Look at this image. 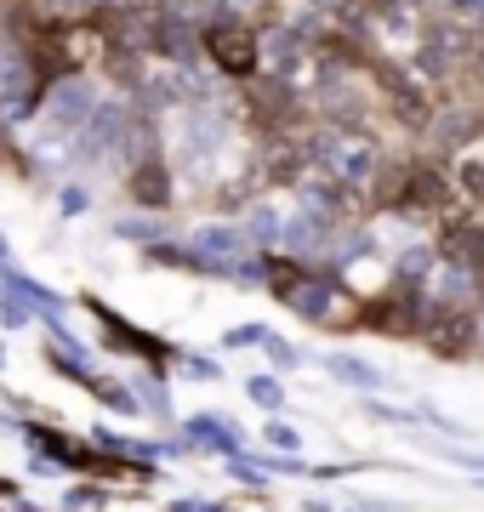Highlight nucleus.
Masks as SVG:
<instances>
[{"mask_svg": "<svg viewBox=\"0 0 484 512\" xmlns=\"http://www.w3.org/2000/svg\"><path fill=\"white\" fill-rule=\"evenodd\" d=\"M308 171H319L325 183H336L342 194L376 183L382 171V148L365 126H336V120H308Z\"/></svg>", "mask_w": 484, "mask_h": 512, "instance_id": "obj_1", "label": "nucleus"}, {"mask_svg": "<svg viewBox=\"0 0 484 512\" xmlns=\"http://www.w3.org/2000/svg\"><path fill=\"white\" fill-rule=\"evenodd\" d=\"M200 52L211 57V69L228 80H251L262 69V23H251L245 12H223V18L200 23Z\"/></svg>", "mask_w": 484, "mask_h": 512, "instance_id": "obj_2", "label": "nucleus"}, {"mask_svg": "<svg viewBox=\"0 0 484 512\" xmlns=\"http://www.w3.org/2000/svg\"><path fill=\"white\" fill-rule=\"evenodd\" d=\"M92 103H97V86L86 80V74H57L52 86H46V97H40V143H52V148H63L69 154V143H75V131H80V120L92 114Z\"/></svg>", "mask_w": 484, "mask_h": 512, "instance_id": "obj_3", "label": "nucleus"}, {"mask_svg": "<svg viewBox=\"0 0 484 512\" xmlns=\"http://www.w3.org/2000/svg\"><path fill=\"white\" fill-rule=\"evenodd\" d=\"M46 86H52V80L35 69V57L23 52V46H6V52H0V120H6V126L35 120Z\"/></svg>", "mask_w": 484, "mask_h": 512, "instance_id": "obj_4", "label": "nucleus"}, {"mask_svg": "<svg viewBox=\"0 0 484 512\" xmlns=\"http://www.w3.org/2000/svg\"><path fill=\"white\" fill-rule=\"evenodd\" d=\"M416 336H422L428 353H439V359H467L473 342H479V313L462 308V302H433L428 296V319H422Z\"/></svg>", "mask_w": 484, "mask_h": 512, "instance_id": "obj_5", "label": "nucleus"}, {"mask_svg": "<svg viewBox=\"0 0 484 512\" xmlns=\"http://www.w3.org/2000/svg\"><path fill=\"white\" fill-rule=\"evenodd\" d=\"M422 319H428V291L416 285H393L388 296L359 308V330H382V336H416Z\"/></svg>", "mask_w": 484, "mask_h": 512, "instance_id": "obj_6", "label": "nucleus"}, {"mask_svg": "<svg viewBox=\"0 0 484 512\" xmlns=\"http://www.w3.org/2000/svg\"><path fill=\"white\" fill-rule=\"evenodd\" d=\"M183 251L194 256V268H205V274H234L245 256H251V234L234 228V222H205V228L188 234Z\"/></svg>", "mask_w": 484, "mask_h": 512, "instance_id": "obj_7", "label": "nucleus"}, {"mask_svg": "<svg viewBox=\"0 0 484 512\" xmlns=\"http://www.w3.org/2000/svg\"><path fill=\"white\" fill-rule=\"evenodd\" d=\"M86 308H92V319H97V330H103V348L109 353H126V359H143V365H166L171 359V348L160 342V336H149V330H137L131 319H120L109 302L86 296Z\"/></svg>", "mask_w": 484, "mask_h": 512, "instance_id": "obj_8", "label": "nucleus"}, {"mask_svg": "<svg viewBox=\"0 0 484 512\" xmlns=\"http://www.w3.org/2000/svg\"><path fill=\"white\" fill-rule=\"evenodd\" d=\"M126 188H131V200H137V205H149V211H166V205H171V165L149 148L143 160H131Z\"/></svg>", "mask_w": 484, "mask_h": 512, "instance_id": "obj_9", "label": "nucleus"}, {"mask_svg": "<svg viewBox=\"0 0 484 512\" xmlns=\"http://www.w3.org/2000/svg\"><path fill=\"white\" fill-rule=\"evenodd\" d=\"M450 194H462V205H484V154H450Z\"/></svg>", "mask_w": 484, "mask_h": 512, "instance_id": "obj_10", "label": "nucleus"}, {"mask_svg": "<svg viewBox=\"0 0 484 512\" xmlns=\"http://www.w3.org/2000/svg\"><path fill=\"white\" fill-rule=\"evenodd\" d=\"M245 217H251V222H240V228H245L251 239H257V245H280V222H285V217H274L268 205H251Z\"/></svg>", "mask_w": 484, "mask_h": 512, "instance_id": "obj_11", "label": "nucleus"}, {"mask_svg": "<svg viewBox=\"0 0 484 512\" xmlns=\"http://www.w3.org/2000/svg\"><path fill=\"white\" fill-rule=\"evenodd\" d=\"M188 439H211L217 450H240V427H223V421H188Z\"/></svg>", "mask_w": 484, "mask_h": 512, "instance_id": "obj_12", "label": "nucleus"}, {"mask_svg": "<svg viewBox=\"0 0 484 512\" xmlns=\"http://www.w3.org/2000/svg\"><path fill=\"white\" fill-rule=\"evenodd\" d=\"M445 12L456 23H467L473 35H484V0H445Z\"/></svg>", "mask_w": 484, "mask_h": 512, "instance_id": "obj_13", "label": "nucleus"}, {"mask_svg": "<svg viewBox=\"0 0 484 512\" xmlns=\"http://www.w3.org/2000/svg\"><path fill=\"white\" fill-rule=\"evenodd\" d=\"M325 365H331L342 382H359V387H376V382H382V376H376L371 365H359V359H325Z\"/></svg>", "mask_w": 484, "mask_h": 512, "instance_id": "obj_14", "label": "nucleus"}, {"mask_svg": "<svg viewBox=\"0 0 484 512\" xmlns=\"http://www.w3.org/2000/svg\"><path fill=\"white\" fill-rule=\"evenodd\" d=\"M245 393H251L257 404H268V410H280V404H285V387L274 382V376H251V382H245Z\"/></svg>", "mask_w": 484, "mask_h": 512, "instance_id": "obj_15", "label": "nucleus"}, {"mask_svg": "<svg viewBox=\"0 0 484 512\" xmlns=\"http://www.w3.org/2000/svg\"><path fill=\"white\" fill-rule=\"evenodd\" d=\"M462 74H467V80H473V86H479V92H484V40H479V46H473V52H467Z\"/></svg>", "mask_w": 484, "mask_h": 512, "instance_id": "obj_16", "label": "nucleus"}, {"mask_svg": "<svg viewBox=\"0 0 484 512\" xmlns=\"http://www.w3.org/2000/svg\"><path fill=\"white\" fill-rule=\"evenodd\" d=\"M268 359H274L280 370H291V365H297V348H291V342H280V336H268Z\"/></svg>", "mask_w": 484, "mask_h": 512, "instance_id": "obj_17", "label": "nucleus"}, {"mask_svg": "<svg viewBox=\"0 0 484 512\" xmlns=\"http://www.w3.org/2000/svg\"><path fill=\"white\" fill-rule=\"evenodd\" d=\"M268 444H280V450H297V433H291V427H280V421H274V427H268Z\"/></svg>", "mask_w": 484, "mask_h": 512, "instance_id": "obj_18", "label": "nucleus"}, {"mask_svg": "<svg viewBox=\"0 0 484 512\" xmlns=\"http://www.w3.org/2000/svg\"><path fill=\"white\" fill-rule=\"evenodd\" d=\"M245 342H268L257 325H245V330H228V348H245Z\"/></svg>", "mask_w": 484, "mask_h": 512, "instance_id": "obj_19", "label": "nucleus"}, {"mask_svg": "<svg viewBox=\"0 0 484 512\" xmlns=\"http://www.w3.org/2000/svg\"><path fill=\"white\" fill-rule=\"evenodd\" d=\"M479 330H484V285H479Z\"/></svg>", "mask_w": 484, "mask_h": 512, "instance_id": "obj_20", "label": "nucleus"}, {"mask_svg": "<svg viewBox=\"0 0 484 512\" xmlns=\"http://www.w3.org/2000/svg\"><path fill=\"white\" fill-rule=\"evenodd\" d=\"M0 268H6V239H0Z\"/></svg>", "mask_w": 484, "mask_h": 512, "instance_id": "obj_21", "label": "nucleus"}, {"mask_svg": "<svg viewBox=\"0 0 484 512\" xmlns=\"http://www.w3.org/2000/svg\"><path fill=\"white\" fill-rule=\"evenodd\" d=\"M0 35H6V12H0Z\"/></svg>", "mask_w": 484, "mask_h": 512, "instance_id": "obj_22", "label": "nucleus"}]
</instances>
